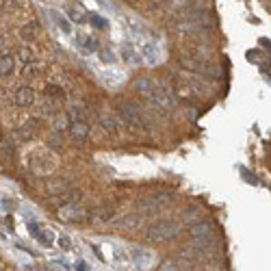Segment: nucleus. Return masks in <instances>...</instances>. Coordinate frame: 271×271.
Listing matches in <instances>:
<instances>
[{"label":"nucleus","instance_id":"34","mask_svg":"<svg viewBox=\"0 0 271 271\" xmlns=\"http://www.w3.org/2000/svg\"><path fill=\"white\" fill-rule=\"evenodd\" d=\"M89 20H92V24H94L96 28H100V31H104V28H106V20H104V18H100V15L92 13V15H89Z\"/></svg>","mask_w":271,"mask_h":271},{"label":"nucleus","instance_id":"30","mask_svg":"<svg viewBox=\"0 0 271 271\" xmlns=\"http://www.w3.org/2000/svg\"><path fill=\"white\" fill-rule=\"evenodd\" d=\"M70 122H87L85 119V111L80 109V106H74L70 111Z\"/></svg>","mask_w":271,"mask_h":271},{"label":"nucleus","instance_id":"4","mask_svg":"<svg viewBox=\"0 0 271 271\" xmlns=\"http://www.w3.org/2000/svg\"><path fill=\"white\" fill-rule=\"evenodd\" d=\"M119 115H122V119H124V124H126L128 128L145 130V119H143L141 111H139L135 104H130V102H122V104H119Z\"/></svg>","mask_w":271,"mask_h":271},{"label":"nucleus","instance_id":"32","mask_svg":"<svg viewBox=\"0 0 271 271\" xmlns=\"http://www.w3.org/2000/svg\"><path fill=\"white\" fill-rule=\"evenodd\" d=\"M171 200H174V198H171V195H167V193H159V195H154V202H157L161 208H163V206H167V204H171Z\"/></svg>","mask_w":271,"mask_h":271},{"label":"nucleus","instance_id":"18","mask_svg":"<svg viewBox=\"0 0 271 271\" xmlns=\"http://www.w3.org/2000/svg\"><path fill=\"white\" fill-rule=\"evenodd\" d=\"M13 59H18L22 65L24 63H28V61H33L35 59V54H33V50L31 48H26V46H20V48H15V56Z\"/></svg>","mask_w":271,"mask_h":271},{"label":"nucleus","instance_id":"41","mask_svg":"<svg viewBox=\"0 0 271 271\" xmlns=\"http://www.w3.org/2000/svg\"><path fill=\"white\" fill-rule=\"evenodd\" d=\"M76 269H78V271H85V269H87V262L78 260V262H76Z\"/></svg>","mask_w":271,"mask_h":271},{"label":"nucleus","instance_id":"7","mask_svg":"<svg viewBox=\"0 0 271 271\" xmlns=\"http://www.w3.org/2000/svg\"><path fill=\"white\" fill-rule=\"evenodd\" d=\"M189 234H191V239L193 241H198V239H208V236L215 234V228H213L210 221H195V224L189 226Z\"/></svg>","mask_w":271,"mask_h":271},{"label":"nucleus","instance_id":"35","mask_svg":"<svg viewBox=\"0 0 271 271\" xmlns=\"http://www.w3.org/2000/svg\"><path fill=\"white\" fill-rule=\"evenodd\" d=\"M169 7L171 9H187V7H191V0H169Z\"/></svg>","mask_w":271,"mask_h":271},{"label":"nucleus","instance_id":"25","mask_svg":"<svg viewBox=\"0 0 271 271\" xmlns=\"http://www.w3.org/2000/svg\"><path fill=\"white\" fill-rule=\"evenodd\" d=\"M65 128H70V115H65V113L54 115V130L56 133H61Z\"/></svg>","mask_w":271,"mask_h":271},{"label":"nucleus","instance_id":"23","mask_svg":"<svg viewBox=\"0 0 271 271\" xmlns=\"http://www.w3.org/2000/svg\"><path fill=\"white\" fill-rule=\"evenodd\" d=\"M70 18L76 24H83L87 20V13L83 11V7H80V5H74V7H70Z\"/></svg>","mask_w":271,"mask_h":271},{"label":"nucleus","instance_id":"33","mask_svg":"<svg viewBox=\"0 0 271 271\" xmlns=\"http://www.w3.org/2000/svg\"><path fill=\"white\" fill-rule=\"evenodd\" d=\"M98 54H100V59L104 63H113L115 61V54L111 50H106V48H98Z\"/></svg>","mask_w":271,"mask_h":271},{"label":"nucleus","instance_id":"27","mask_svg":"<svg viewBox=\"0 0 271 271\" xmlns=\"http://www.w3.org/2000/svg\"><path fill=\"white\" fill-rule=\"evenodd\" d=\"M200 219H202V215H200V210H195V208H189L183 215V221L187 226H191V224H195V221H200Z\"/></svg>","mask_w":271,"mask_h":271},{"label":"nucleus","instance_id":"17","mask_svg":"<svg viewBox=\"0 0 271 271\" xmlns=\"http://www.w3.org/2000/svg\"><path fill=\"white\" fill-rule=\"evenodd\" d=\"M139 210L145 213V215H157V213L161 210V206L154 202V198H145V200L139 202Z\"/></svg>","mask_w":271,"mask_h":271},{"label":"nucleus","instance_id":"13","mask_svg":"<svg viewBox=\"0 0 271 271\" xmlns=\"http://www.w3.org/2000/svg\"><path fill=\"white\" fill-rule=\"evenodd\" d=\"M141 54H143V59H145V63L147 65H157L159 63V48L154 46V44H143V48H141Z\"/></svg>","mask_w":271,"mask_h":271},{"label":"nucleus","instance_id":"37","mask_svg":"<svg viewBox=\"0 0 271 271\" xmlns=\"http://www.w3.org/2000/svg\"><path fill=\"white\" fill-rule=\"evenodd\" d=\"M35 28H37V24H35V22H33V24H28V26H26V28H24V31H22V35H24V37H26V39H31L33 35H35Z\"/></svg>","mask_w":271,"mask_h":271},{"label":"nucleus","instance_id":"2","mask_svg":"<svg viewBox=\"0 0 271 271\" xmlns=\"http://www.w3.org/2000/svg\"><path fill=\"white\" fill-rule=\"evenodd\" d=\"M31 169L33 174L37 176H48L56 169V154H52L50 150H37L31 157Z\"/></svg>","mask_w":271,"mask_h":271},{"label":"nucleus","instance_id":"21","mask_svg":"<svg viewBox=\"0 0 271 271\" xmlns=\"http://www.w3.org/2000/svg\"><path fill=\"white\" fill-rule=\"evenodd\" d=\"M48 15H50V18H52V22H54L56 26H59V28H61L63 33H72V26H70V22L65 20V18H63L61 13H56V11H50V13H48Z\"/></svg>","mask_w":271,"mask_h":271},{"label":"nucleus","instance_id":"29","mask_svg":"<svg viewBox=\"0 0 271 271\" xmlns=\"http://www.w3.org/2000/svg\"><path fill=\"white\" fill-rule=\"evenodd\" d=\"M122 59H124L126 63H128V61H130V63H135V59H137L135 48H133V46H124V48H122Z\"/></svg>","mask_w":271,"mask_h":271},{"label":"nucleus","instance_id":"19","mask_svg":"<svg viewBox=\"0 0 271 271\" xmlns=\"http://www.w3.org/2000/svg\"><path fill=\"white\" fill-rule=\"evenodd\" d=\"M100 124H102V128L106 130V133H111V135H115V130H117V124H115V117L111 113L100 115Z\"/></svg>","mask_w":271,"mask_h":271},{"label":"nucleus","instance_id":"14","mask_svg":"<svg viewBox=\"0 0 271 271\" xmlns=\"http://www.w3.org/2000/svg\"><path fill=\"white\" fill-rule=\"evenodd\" d=\"M68 180H63V178H59V180H48L46 183V191L50 193V195H61V193H65L68 191Z\"/></svg>","mask_w":271,"mask_h":271},{"label":"nucleus","instance_id":"11","mask_svg":"<svg viewBox=\"0 0 271 271\" xmlns=\"http://www.w3.org/2000/svg\"><path fill=\"white\" fill-rule=\"evenodd\" d=\"M35 102V94H33L31 87H20L18 94H15V104L18 106H31Z\"/></svg>","mask_w":271,"mask_h":271},{"label":"nucleus","instance_id":"28","mask_svg":"<svg viewBox=\"0 0 271 271\" xmlns=\"http://www.w3.org/2000/svg\"><path fill=\"white\" fill-rule=\"evenodd\" d=\"M96 215H98V219H100V221H111V217L115 215V208L113 206H100L96 210Z\"/></svg>","mask_w":271,"mask_h":271},{"label":"nucleus","instance_id":"6","mask_svg":"<svg viewBox=\"0 0 271 271\" xmlns=\"http://www.w3.org/2000/svg\"><path fill=\"white\" fill-rule=\"evenodd\" d=\"M185 18L191 20V22H198L200 26H204V28H210V26H213L210 13H208L206 9H202V7H187Z\"/></svg>","mask_w":271,"mask_h":271},{"label":"nucleus","instance_id":"15","mask_svg":"<svg viewBox=\"0 0 271 271\" xmlns=\"http://www.w3.org/2000/svg\"><path fill=\"white\" fill-rule=\"evenodd\" d=\"M13 54L11 52H3L0 54V76H9V74L13 72Z\"/></svg>","mask_w":271,"mask_h":271},{"label":"nucleus","instance_id":"36","mask_svg":"<svg viewBox=\"0 0 271 271\" xmlns=\"http://www.w3.org/2000/svg\"><path fill=\"white\" fill-rule=\"evenodd\" d=\"M161 269H163V271H176V269H183V267H180V262L167 260V262H163V265H161Z\"/></svg>","mask_w":271,"mask_h":271},{"label":"nucleus","instance_id":"16","mask_svg":"<svg viewBox=\"0 0 271 271\" xmlns=\"http://www.w3.org/2000/svg\"><path fill=\"white\" fill-rule=\"evenodd\" d=\"M154 85H157V83H154V80H150V78H145V76H141V78H137L135 80V92L137 94H141L143 98L147 96V94H150L152 92V89H154Z\"/></svg>","mask_w":271,"mask_h":271},{"label":"nucleus","instance_id":"10","mask_svg":"<svg viewBox=\"0 0 271 271\" xmlns=\"http://www.w3.org/2000/svg\"><path fill=\"white\" fill-rule=\"evenodd\" d=\"M202 256L204 254H202V250L198 248V245H195V248H189L187 245V248L180 250V260H183L185 265H193V262H198Z\"/></svg>","mask_w":271,"mask_h":271},{"label":"nucleus","instance_id":"5","mask_svg":"<svg viewBox=\"0 0 271 271\" xmlns=\"http://www.w3.org/2000/svg\"><path fill=\"white\" fill-rule=\"evenodd\" d=\"M87 215H89V213L80 202L63 204V206L59 208V219L68 221V224H83V221L87 219Z\"/></svg>","mask_w":271,"mask_h":271},{"label":"nucleus","instance_id":"9","mask_svg":"<svg viewBox=\"0 0 271 271\" xmlns=\"http://www.w3.org/2000/svg\"><path fill=\"white\" fill-rule=\"evenodd\" d=\"M139 226H141V215H124L122 219L115 221V228L117 230H137Z\"/></svg>","mask_w":271,"mask_h":271},{"label":"nucleus","instance_id":"1","mask_svg":"<svg viewBox=\"0 0 271 271\" xmlns=\"http://www.w3.org/2000/svg\"><path fill=\"white\" fill-rule=\"evenodd\" d=\"M180 226L178 221L174 219H163V221H154L152 226H147L145 228V239H150V241H171V239H176V236L180 234Z\"/></svg>","mask_w":271,"mask_h":271},{"label":"nucleus","instance_id":"24","mask_svg":"<svg viewBox=\"0 0 271 271\" xmlns=\"http://www.w3.org/2000/svg\"><path fill=\"white\" fill-rule=\"evenodd\" d=\"M56 198H59L63 204H70V202H80V198H83V193H80L78 189H76V191H70V189H68V191L61 193V195H56Z\"/></svg>","mask_w":271,"mask_h":271},{"label":"nucleus","instance_id":"3","mask_svg":"<svg viewBox=\"0 0 271 271\" xmlns=\"http://www.w3.org/2000/svg\"><path fill=\"white\" fill-rule=\"evenodd\" d=\"M178 61H180V65H183L185 70L198 74V76H217L215 65H208L202 56H180Z\"/></svg>","mask_w":271,"mask_h":271},{"label":"nucleus","instance_id":"8","mask_svg":"<svg viewBox=\"0 0 271 271\" xmlns=\"http://www.w3.org/2000/svg\"><path fill=\"white\" fill-rule=\"evenodd\" d=\"M70 133L76 143H85L89 137V124L87 122H70Z\"/></svg>","mask_w":271,"mask_h":271},{"label":"nucleus","instance_id":"22","mask_svg":"<svg viewBox=\"0 0 271 271\" xmlns=\"http://www.w3.org/2000/svg\"><path fill=\"white\" fill-rule=\"evenodd\" d=\"M35 236H37V241H39V243L46 245V248H50V245L54 243V234L50 232V230H37Z\"/></svg>","mask_w":271,"mask_h":271},{"label":"nucleus","instance_id":"40","mask_svg":"<svg viewBox=\"0 0 271 271\" xmlns=\"http://www.w3.org/2000/svg\"><path fill=\"white\" fill-rule=\"evenodd\" d=\"M243 176H245V178H248V183H252V185H256V183H258V180H256V178H254L252 174H248V171H245V169H243Z\"/></svg>","mask_w":271,"mask_h":271},{"label":"nucleus","instance_id":"20","mask_svg":"<svg viewBox=\"0 0 271 271\" xmlns=\"http://www.w3.org/2000/svg\"><path fill=\"white\" fill-rule=\"evenodd\" d=\"M39 70H42V63H37L35 59H33V61H28V63H24V65H22V76L33 78Z\"/></svg>","mask_w":271,"mask_h":271},{"label":"nucleus","instance_id":"38","mask_svg":"<svg viewBox=\"0 0 271 271\" xmlns=\"http://www.w3.org/2000/svg\"><path fill=\"white\" fill-rule=\"evenodd\" d=\"M42 113H44V115H52V113H54V104L46 100V102L42 104Z\"/></svg>","mask_w":271,"mask_h":271},{"label":"nucleus","instance_id":"12","mask_svg":"<svg viewBox=\"0 0 271 271\" xmlns=\"http://www.w3.org/2000/svg\"><path fill=\"white\" fill-rule=\"evenodd\" d=\"M76 42H78V46L83 48V50H87V52H98V48H100L98 39L89 37V35H83V33H78V35H76Z\"/></svg>","mask_w":271,"mask_h":271},{"label":"nucleus","instance_id":"31","mask_svg":"<svg viewBox=\"0 0 271 271\" xmlns=\"http://www.w3.org/2000/svg\"><path fill=\"white\" fill-rule=\"evenodd\" d=\"M135 262L139 267H145L147 262H150V256H147V254H143L141 250H135Z\"/></svg>","mask_w":271,"mask_h":271},{"label":"nucleus","instance_id":"26","mask_svg":"<svg viewBox=\"0 0 271 271\" xmlns=\"http://www.w3.org/2000/svg\"><path fill=\"white\" fill-rule=\"evenodd\" d=\"M46 94H48V98H52V100H65L63 89L56 87V85H48V87H46Z\"/></svg>","mask_w":271,"mask_h":271},{"label":"nucleus","instance_id":"39","mask_svg":"<svg viewBox=\"0 0 271 271\" xmlns=\"http://www.w3.org/2000/svg\"><path fill=\"white\" fill-rule=\"evenodd\" d=\"M59 248L61 250H70L72 248V241L68 239V236H59Z\"/></svg>","mask_w":271,"mask_h":271}]
</instances>
